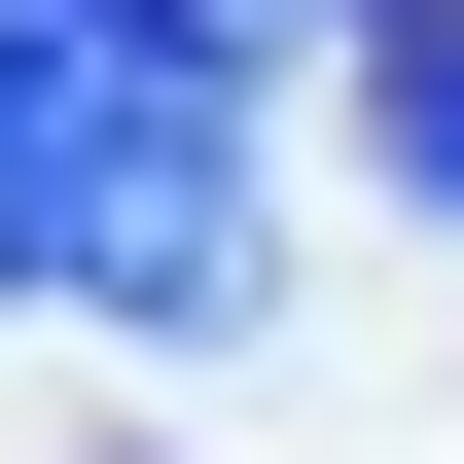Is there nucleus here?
Returning <instances> with one entry per match:
<instances>
[{
	"mask_svg": "<svg viewBox=\"0 0 464 464\" xmlns=\"http://www.w3.org/2000/svg\"><path fill=\"white\" fill-rule=\"evenodd\" d=\"M0 322H250V0H0Z\"/></svg>",
	"mask_w": 464,
	"mask_h": 464,
	"instance_id": "obj_1",
	"label": "nucleus"
},
{
	"mask_svg": "<svg viewBox=\"0 0 464 464\" xmlns=\"http://www.w3.org/2000/svg\"><path fill=\"white\" fill-rule=\"evenodd\" d=\"M357 179L464 215V0H357Z\"/></svg>",
	"mask_w": 464,
	"mask_h": 464,
	"instance_id": "obj_2",
	"label": "nucleus"
},
{
	"mask_svg": "<svg viewBox=\"0 0 464 464\" xmlns=\"http://www.w3.org/2000/svg\"><path fill=\"white\" fill-rule=\"evenodd\" d=\"M322 36H357V0H322Z\"/></svg>",
	"mask_w": 464,
	"mask_h": 464,
	"instance_id": "obj_3",
	"label": "nucleus"
}]
</instances>
